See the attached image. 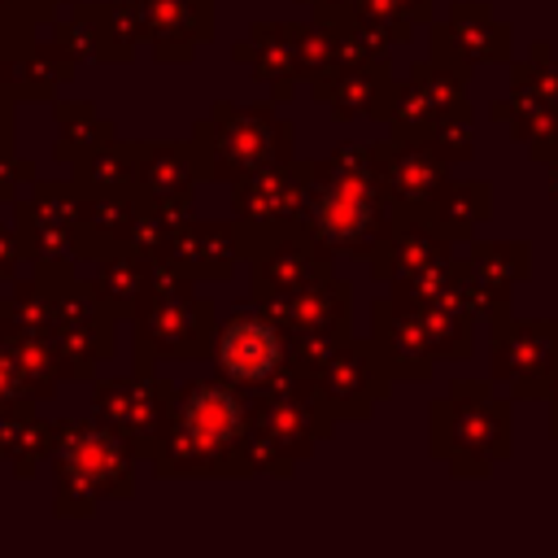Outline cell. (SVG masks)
Wrapping results in <instances>:
<instances>
[{
    "label": "cell",
    "mask_w": 558,
    "mask_h": 558,
    "mask_svg": "<svg viewBox=\"0 0 558 558\" xmlns=\"http://www.w3.org/2000/svg\"><path fill=\"white\" fill-rule=\"evenodd\" d=\"M266 432H270V440H283L292 453H305V445H310V410L296 405L292 397H279V401L266 405Z\"/></svg>",
    "instance_id": "30bf717a"
},
{
    "label": "cell",
    "mask_w": 558,
    "mask_h": 558,
    "mask_svg": "<svg viewBox=\"0 0 558 558\" xmlns=\"http://www.w3.org/2000/svg\"><path fill=\"white\" fill-rule=\"evenodd\" d=\"M61 475L65 488H83L92 493H126L131 488V471H126V445H118L109 432H74L61 449Z\"/></svg>",
    "instance_id": "277c9868"
},
{
    "label": "cell",
    "mask_w": 558,
    "mask_h": 558,
    "mask_svg": "<svg viewBox=\"0 0 558 558\" xmlns=\"http://www.w3.org/2000/svg\"><path fill=\"white\" fill-rule=\"evenodd\" d=\"M283 353H288V344H283L279 323L257 314V310L231 314L214 336V357H218L222 375L231 384H240V388L270 384L279 375V366H283Z\"/></svg>",
    "instance_id": "3957f363"
},
{
    "label": "cell",
    "mask_w": 558,
    "mask_h": 558,
    "mask_svg": "<svg viewBox=\"0 0 558 558\" xmlns=\"http://www.w3.org/2000/svg\"><path fill=\"white\" fill-rule=\"evenodd\" d=\"M100 414L109 418V423H118V427H126V436H148L153 427H157V397H153V388L148 384H140V379H118V384H109L105 392H100Z\"/></svg>",
    "instance_id": "52a82bcc"
},
{
    "label": "cell",
    "mask_w": 558,
    "mask_h": 558,
    "mask_svg": "<svg viewBox=\"0 0 558 558\" xmlns=\"http://www.w3.org/2000/svg\"><path fill=\"white\" fill-rule=\"evenodd\" d=\"M266 279V288L275 296H288L296 288H305L310 279H318V266L310 262V253L301 244H279L262 266H257V283Z\"/></svg>",
    "instance_id": "ba28073f"
},
{
    "label": "cell",
    "mask_w": 558,
    "mask_h": 558,
    "mask_svg": "<svg viewBox=\"0 0 558 558\" xmlns=\"http://www.w3.org/2000/svg\"><path fill=\"white\" fill-rule=\"evenodd\" d=\"M275 310L288 327H296L301 336H331V323H344V288H296L288 296H275Z\"/></svg>",
    "instance_id": "8992f818"
},
{
    "label": "cell",
    "mask_w": 558,
    "mask_h": 558,
    "mask_svg": "<svg viewBox=\"0 0 558 558\" xmlns=\"http://www.w3.org/2000/svg\"><path fill=\"white\" fill-rule=\"evenodd\" d=\"M323 392H327V401H336V405H357L366 392H371V366H366V357L362 353H331L327 357V366H323Z\"/></svg>",
    "instance_id": "9c48e42d"
},
{
    "label": "cell",
    "mask_w": 558,
    "mask_h": 558,
    "mask_svg": "<svg viewBox=\"0 0 558 558\" xmlns=\"http://www.w3.org/2000/svg\"><path fill=\"white\" fill-rule=\"evenodd\" d=\"M22 379H26V375H22V366L13 371V366H9L4 357H0V401L17 397V392H22Z\"/></svg>",
    "instance_id": "7c38bea8"
},
{
    "label": "cell",
    "mask_w": 558,
    "mask_h": 558,
    "mask_svg": "<svg viewBox=\"0 0 558 558\" xmlns=\"http://www.w3.org/2000/svg\"><path fill=\"white\" fill-rule=\"evenodd\" d=\"M209 331V314L201 301H157V310L144 314V340L157 344V353H201Z\"/></svg>",
    "instance_id": "5b68a950"
},
{
    "label": "cell",
    "mask_w": 558,
    "mask_h": 558,
    "mask_svg": "<svg viewBox=\"0 0 558 558\" xmlns=\"http://www.w3.org/2000/svg\"><path fill=\"white\" fill-rule=\"evenodd\" d=\"M388 183L405 201H427L436 192V183H440V166H432L418 153H405V157H397V166H388Z\"/></svg>",
    "instance_id": "8fae6325"
},
{
    "label": "cell",
    "mask_w": 558,
    "mask_h": 558,
    "mask_svg": "<svg viewBox=\"0 0 558 558\" xmlns=\"http://www.w3.org/2000/svg\"><path fill=\"white\" fill-rule=\"evenodd\" d=\"M310 235L327 248H362L375 240V222H379V196H375V179L366 170H344L340 161L327 166L314 187L301 201Z\"/></svg>",
    "instance_id": "7a4b0ae2"
},
{
    "label": "cell",
    "mask_w": 558,
    "mask_h": 558,
    "mask_svg": "<svg viewBox=\"0 0 558 558\" xmlns=\"http://www.w3.org/2000/svg\"><path fill=\"white\" fill-rule=\"evenodd\" d=\"M248 432V410L235 388L201 379L174 397L170 432H166V471H218L231 453H240Z\"/></svg>",
    "instance_id": "6da1fadb"
}]
</instances>
